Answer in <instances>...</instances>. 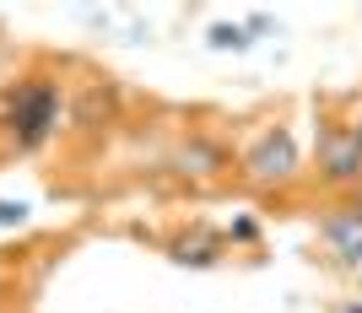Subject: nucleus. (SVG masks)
I'll use <instances>...</instances> for the list:
<instances>
[{
    "mask_svg": "<svg viewBox=\"0 0 362 313\" xmlns=\"http://www.w3.org/2000/svg\"><path fill=\"white\" fill-rule=\"evenodd\" d=\"M65 87L54 81V76H22L11 87V98H6V108H0V130H6V141H11V151H44L54 135L65 130Z\"/></svg>",
    "mask_w": 362,
    "mask_h": 313,
    "instance_id": "1",
    "label": "nucleus"
},
{
    "mask_svg": "<svg viewBox=\"0 0 362 313\" xmlns=\"http://www.w3.org/2000/svg\"><path fill=\"white\" fill-rule=\"evenodd\" d=\"M206 44H211V49H222V54H227V49L238 54V49H249L255 38H249V28H238V22H216V28L206 33Z\"/></svg>",
    "mask_w": 362,
    "mask_h": 313,
    "instance_id": "8",
    "label": "nucleus"
},
{
    "mask_svg": "<svg viewBox=\"0 0 362 313\" xmlns=\"http://www.w3.org/2000/svg\"><path fill=\"white\" fill-rule=\"evenodd\" d=\"M351 200H357V206H362V189H357V194H351Z\"/></svg>",
    "mask_w": 362,
    "mask_h": 313,
    "instance_id": "13",
    "label": "nucleus"
},
{
    "mask_svg": "<svg viewBox=\"0 0 362 313\" xmlns=\"http://www.w3.org/2000/svg\"><path fill=\"white\" fill-rule=\"evenodd\" d=\"M314 173L325 189H362V146L341 119H319L314 135Z\"/></svg>",
    "mask_w": 362,
    "mask_h": 313,
    "instance_id": "3",
    "label": "nucleus"
},
{
    "mask_svg": "<svg viewBox=\"0 0 362 313\" xmlns=\"http://www.w3.org/2000/svg\"><path fill=\"white\" fill-rule=\"evenodd\" d=\"M319 243L330 249L335 265H346V270L362 265V206L357 200H341L335 211L319 216Z\"/></svg>",
    "mask_w": 362,
    "mask_h": 313,
    "instance_id": "5",
    "label": "nucleus"
},
{
    "mask_svg": "<svg viewBox=\"0 0 362 313\" xmlns=\"http://www.w3.org/2000/svg\"><path fill=\"white\" fill-rule=\"evenodd\" d=\"M0 227H28V206L22 200H0Z\"/></svg>",
    "mask_w": 362,
    "mask_h": 313,
    "instance_id": "9",
    "label": "nucleus"
},
{
    "mask_svg": "<svg viewBox=\"0 0 362 313\" xmlns=\"http://www.w3.org/2000/svg\"><path fill=\"white\" fill-rule=\"evenodd\" d=\"M108 114H114V92H108V87H92L87 98L71 108V124H76V130H103Z\"/></svg>",
    "mask_w": 362,
    "mask_h": 313,
    "instance_id": "6",
    "label": "nucleus"
},
{
    "mask_svg": "<svg viewBox=\"0 0 362 313\" xmlns=\"http://www.w3.org/2000/svg\"><path fill=\"white\" fill-rule=\"evenodd\" d=\"M346 130L357 135V146H362V103H357V114H351V119H346Z\"/></svg>",
    "mask_w": 362,
    "mask_h": 313,
    "instance_id": "11",
    "label": "nucleus"
},
{
    "mask_svg": "<svg viewBox=\"0 0 362 313\" xmlns=\"http://www.w3.org/2000/svg\"><path fill=\"white\" fill-rule=\"evenodd\" d=\"M233 238L249 243V238H255V222H249V216H243V222H233Z\"/></svg>",
    "mask_w": 362,
    "mask_h": 313,
    "instance_id": "10",
    "label": "nucleus"
},
{
    "mask_svg": "<svg viewBox=\"0 0 362 313\" xmlns=\"http://www.w3.org/2000/svg\"><path fill=\"white\" fill-rule=\"evenodd\" d=\"M173 259H179V265H216V259H222V238H206V232L179 238L173 243Z\"/></svg>",
    "mask_w": 362,
    "mask_h": 313,
    "instance_id": "7",
    "label": "nucleus"
},
{
    "mask_svg": "<svg viewBox=\"0 0 362 313\" xmlns=\"http://www.w3.org/2000/svg\"><path fill=\"white\" fill-rule=\"evenodd\" d=\"M346 313H362V302H351V308H346Z\"/></svg>",
    "mask_w": 362,
    "mask_h": 313,
    "instance_id": "12",
    "label": "nucleus"
},
{
    "mask_svg": "<svg viewBox=\"0 0 362 313\" xmlns=\"http://www.w3.org/2000/svg\"><path fill=\"white\" fill-rule=\"evenodd\" d=\"M303 173V146L287 124H259L249 141L238 146V179L259 194H276V189H292Z\"/></svg>",
    "mask_w": 362,
    "mask_h": 313,
    "instance_id": "2",
    "label": "nucleus"
},
{
    "mask_svg": "<svg viewBox=\"0 0 362 313\" xmlns=\"http://www.w3.org/2000/svg\"><path fill=\"white\" fill-rule=\"evenodd\" d=\"M168 167L189 184H216V179H227V173H238V157L227 151V141H216V135H206V130H189L179 146H173Z\"/></svg>",
    "mask_w": 362,
    "mask_h": 313,
    "instance_id": "4",
    "label": "nucleus"
}]
</instances>
